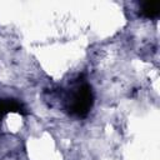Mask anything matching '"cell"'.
<instances>
[{"instance_id":"cell-1","label":"cell","mask_w":160,"mask_h":160,"mask_svg":"<svg viewBox=\"0 0 160 160\" xmlns=\"http://www.w3.org/2000/svg\"><path fill=\"white\" fill-rule=\"evenodd\" d=\"M94 104L92 89L89 84L82 82L78 85L72 91L68 101V110L71 115L78 118H85Z\"/></svg>"},{"instance_id":"cell-2","label":"cell","mask_w":160,"mask_h":160,"mask_svg":"<svg viewBox=\"0 0 160 160\" xmlns=\"http://www.w3.org/2000/svg\"><path fill=\"white\" fill-rule=\"evenodd\" d=\"M9 112H18L26 115L24 105L15 99H0V121Z\"/></svg>"},{"instance_id":"cell-3","label":"cell","mask_w":160,"mask_h":160,"mask_svg":"<svg viewBox=\"0 0 160 160\" xmlns=\"http://www.w3.org/2000/svg\"><path fill=\"white\" fill-rule=\"evenodd\" d=\"M141 14L148 19H155L160 14V4L158 1H144L141 2Z\"/></svg>"}]
</instances>
